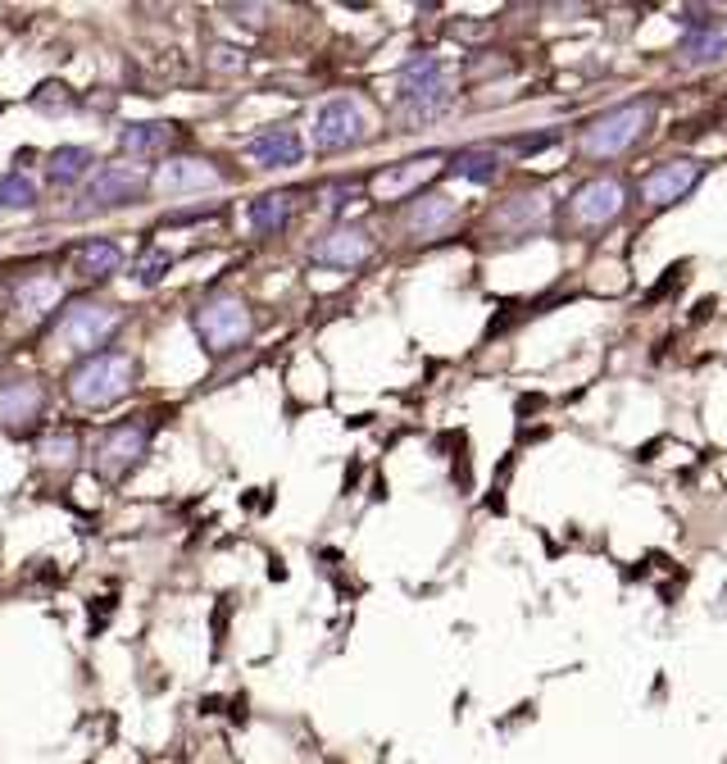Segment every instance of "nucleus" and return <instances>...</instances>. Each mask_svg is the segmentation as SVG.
<instances>
[{
	"label": "nucleus",
	"instance_id": "nucleus-20",
	"mask_svg": "<svg viewBox=\"0 0 727 764\" xmlns=\"http://www.w3.org/2000/svg\"><path fill=\"white\" fill-rule=\"evenodd\" d=\"M727 60V23L705 28V32H687L677 41V69H709Z\"/></svg>",
	"mask_w": 727,
	"mask_h": 764
},
{
	"label": "nucleus",
	"instance_id": "nucleus-23",
	"mask_svg": "<svg viewBox=\"0 0 727 764\" xmlns=\"http://www.w3.org/2000/svg\"><path fill=\"white\" fill-rule=\"evenodd\" d=\"M451 173L473 182V187H487L501 178V151L496 147H464L451 155Z\"/></svg>",
	"mask_w": 727,
	"mask_h": 764
},
{
	"label": "nucleus",
	"instance_id": "nucleus-5",
	"mask_svg": "<svg viewBox=\"0 0 727 764\" xmlns=\"http://www.w3.org/2000/svg\"><path fill=\"white\" fill-rule=\"evenodd\" d=\"M650 119H655V101H646V96L642 101H623V105L596 114L587 128H582V155L587 160H614L623 151H633L646 137Z\"/></svg>",
	"mask_w": 727,
	"mask_h": 764
},
{
	"label": "nucleus",
	"instance_id": "nucleus-8",
	"mask_svg": "<svg viewBox=\"0 0 727 764\" xmlns=\"http://www.w3.org/2000/svg\"><path fill=\"white\" fill-rule=\"evenodd\" d=\"M145 446H151V428L137 423V419L105 428L101 442H95V478H101V483H123V478L141 464Z\"/></svg>",
	"mask_w": 727,
	"mask_h": 764
},
{
	"label": "nucleus",
	"instance_id": "nucleus-26",
	"mask_svg": "<svg viewBox=\"0 0 727 764\" xmlns=\"http://www.w3.org/2000/svg\"><path fill=\"white\" fill-rule=\"evenodd\" d=\"M173 269V251H160V247H141V260H137V269H132V278L141 282V286H155V282H164V273Z\"/></svg>",
	"mask_w": 727,
	"mask_h": 764
},
{
	"label": "nucleus",
	"instance_id": "nucleus-2",
	"mask_svg": "<svg viewBox=\"0 0 727 764\" xmlns=\"http://www.w3.org/2000/svg\"><path fill=\"white\" fill-rule=\"evenodd\" d=\"M137 388V360L128 351H101L87 355L64 373V396L82 410H110L128 401Z\"/></svg>",
	"mask_w": 727,
	"mask_h": 764
},
{
	"label": "nucleus",
	"instance_id": "nucleus-24",
	"mask_svg": "<svg viewBox=\"0 0 727 764\" xmlns=\"http://www.w3.org/2000/svg\"><path fill=\"white\" fill-rule=\"evenodd\" d=\"M32 205H37V182L19 169L0 173V214H23Z\"/></svg>",
	"mask_w": 727,
	"mask_h": 764
},
{
	"label": "nucleus",
	"instance_id": "nucleus-30",
	"mask_svg": "<svg viewBox=\"0 0 727 764\" xmlns=\"http://www.w3.org/2000/svg\"><path fill=\"white\" fill-rule=\"evenodd\" d=\"M555 141V132H542V137H523V141H514V151H523V155H537V151H546Z\"/></svg>",
	"mask_w": 727,
	"mask_h": 764
},
{
	"label": "nucleus",
	"instance_id": "nucleus-15",
	"mask_svg": "<svg viewBox=\"0 0 727 764\" xmlns=\"http://www.w3.org/2000/svg\"><path fill=\"white\" fill-rule=\"evenodd\" d=\"M223 182H228V178L219 173L214 160L178 155V160H169V164L160 169V178H155L151 187H160L164 197H191V191H214V187H223Z\"/></svg>",
	"mask_w": 727,
	"mask_h": 764
},
{
	"label": "nucleus",
	"instance_id": "nucleus-28",
	"mask_svg": "<svg viewBox=\"0 0 727 764\" xmlns=\"http://www.w3.org/2000/svg\"><path fill=\"white\" fill-rule=\"evenodd\" d=\"M210 69L214 73H246L251 69V60H246V51H236V46H228V41H219V46H210Z\"/></svg>",
	"mask_w": 727,
	"mask_h": 764
},
{
	"label": "nucleus",
	"instance_id": "nucleus-27",
	"mask_svg": "<svg viewBox=\"0 0 727 764\" xmlns=\"http://www.w3.org/2000/svg\"><path fill=\"white\" fill-rule=\"evenodd\" d=\"M32 110H41V114H64V110H73V91L64 82H41L32 91Z\"/></svg>",
	"mask_w": 727,
	"mask_h": 764
},
{
	"label": "nucleus",
	"instance_id": "nucleus-21",
	"mask_svg": "<svg viewBox=\"0 0 727 764\" xmlns=\"http://www.w3.org/2000/svg\"><path fill=\"white\" fill-rule=\"evenodd\" d=\"M60 296H64V282L55 273H37V278H23L14 286V310L23 319H46V314H55Z\"/></svg>",
	"mask_w": 727,
	"mask_h": 764
},
{
	"label": "nucleus",
	"instance_id": "nucleus-4",
	"mask_svg": "<svg viewBox=\"0 0 727 764\" xmlns=\"http://www.w3.org/2000/svg\"><path fill=\"white\" fill-rule=\"evenodd\" d=\"M128 323V310L123 305H110V301H73L60 310L55 319V342L69 351V355H101L110 351V342L119 338V328Z\"/></svg>",
	"mask_w": 727,
	"mask_h": 764
},
{
	"label": "nucleus",
	"instance_id": "nucleus-10",
	"mask_svg": "<svg viewBox=\"0 0 727 764\" xmlns=\"http://www.w3.org/2000/svg\"><path fill=\"white\" fill-rule=\"evenodd\" d=\"M368 255H373V232L360 228V223H332V228H323L314 242H310V260L314 264L342 269V273L360 269Z\"/></svg>",
	"mask_w": 727,
	"mask_h": 764
},
{
	"label": "nucleus",
	"instance_id": "nucleus-18",
	"mask_svg": "<svg viewBox=\"0 0 727 764\" xmlns=\"http://www.w3.org/2000/svg\"><path fill=\"white\" fill-rule=\"evenodd\" d=\"M182 141V123H164V119H151V123H123L119 132V151L123 155H137V160H155V155H169Z\"/></svg>",
	"mask_w": 727,
	"mask_h": 764
},
{
	"label": "nucleus",
	"instance_id": "nucleus-13",
	"mask_svg": "<svg viewBox=\"0 0 727 764\" xmlns=\"http://www.w3.org/2000/svg\"><path fill=\"white\" fill-rule=\"evenodd\" d=\"M700 178H705V160H668V164L646 173L642 197H646L650 210H668L677 201H687Z\"/></svg>",
	"mask_w": 727,
	"mask_h": 764
},
{
	"label": "nucleus",
	"instance_id": "nucleus-11",
	"mask_svg": "<svg viewBox=\"0 0 727 764\" xmlns=\"http://www.w3.org/2000/svg\"><path fill=\"white\" fill-rule=\"evenodd\" d=\"M551 223V197L546 191H518V197L501 201L487 219L492 232L509 237V242H523V237H537Z\"/></svg>",
	"mask_w": 727,
	"mask_h": 764
},
{
	"label": "nucleus",
	"instance_id": "nucleus-19",
	"mask_svg": "<svg viewBox=\"0 0 727 764\" xmlns=\"http://www.w3.org/2000/svg\"><path fill=\"white\" fill-rule=\"evenodd\" d=\"M291 214H296V197H291V191H264V197H255L246 205V223L255 237H282Z\"/></svg>",
	"mask_w": 727,
	"mask_h": 764
},
{
	"label": "nucleus",
	"instance_id": "nucleus-9",
	"mask_svg": "<svg viewBox=\"0 0 727 764\" xmlns=\"http://www.w3.org/2000/svg\"><path fill=\"white\" fill-rule=\"evenodd\" d=\"M145 191H151V178L128 169V164H105L95 169L82 182V214H105V210H128L137 205Z\"/></svg>",
	"mask_w": 727,
	"mask_h": 764
},
{
	"label": "nucleus",
	"instance_id": "nucleus-31",
	"mask_svg": "<svg viewBox=\"0 0 727 764\" xmlns=\"http://www.w3.org/2000/svg\"><path fill=\"white\" fill-rule=\"evenodd\" d=\"M223 14H236V23H264L260 6H223Z\"/></svg>",
	"mask_w": 727,
	"mask_h": 764
},
{
	"label": "nucleus",
	"instance_id": "nucleus-17",
	"mask_svg": "<svg viewBox=\"0 0 727 764\" xmlns=\"http://www.w3.org/2000/svg\"><path fill=\"white\" fill-rule=\"evenodd\" d=\"M69 264H73V273H78L82 282H105V278L123 273L128 251L119 247V237H87V242L73 247Z\"/></svg>",
	"mask_w": 727,
	"mask_h": 764
},
{
	"label": "nucleus",
	"instance_id": "nucleus-29",
	"mask_svg": "<svg viewBox=\"0 0 727 764\" xmlns=\"http://www.w3.org/2000/svg\"><path fill=\"white\" fill-rule=\"evenodd\" d=\"M677 23H683L687 32H705V28H718L723 19H718L714 10H705V6H691V10H683V14H677Z\"/></svg>",
	"mask_w": 727,
	"mask_h": 764
},
{
	"label": "nucleus",
	"instance_id": "nucleus-14",
	"mask_svg": "<svg viewBox=\"0 0 727 764\" xmlns=\"http://www.w3.org/2000/svg\"><path fill=\"white\" fill-rule=\"evenodd\" d=\"M246 160L255 169H296L305 160V141H301L296 128L277 123V128H264V132H255L246 141Z\"/></svg>",
	"mask_w": 727,
	"mask_h": 764
},
{
	"label": "nucleus",
	"instance_id": "nucleus-12",
	"mask_svg": "<svg viewBox=\"0 0 727 764\" xmlns=\"http://www.w3.org/2000/svg\"><path fill=\"white\" fill-rule=\"evenodd\" d=\"M51 410V392H46L41 378H10L6 388H0V428H10V433H28L37 428Z\"/></svg>",
	"mask_w": 727,
	"mask_h": 764
},
{
	"label": "nucleus",
	"instance_id": "nucleus-22",
	"mask_svg": "<svg viewBox=\"0 0 727 764\" xmlns=\"http://www.w3.org/2000/svg\"><path fill=\"white\" fill-rule=\"evenodd\" d=\"M91 173H95V155L87 147H60V151L46 155V182L60 187V191L82 187Z\"/></svg>",
	"mask_w": 727,
	"mask_h": 764
},
{
	"label": "nucleus",
	"instance_id": "nucleus-3",
	"mask_svg": "<svg viewBox=\"0 0 727 764\" xmlns=\"http://www.w3.org/2000/svg\"><path fill=\"white\" fill-rule=\"evenodd\" d=\"M191 328H196V338L210 355H232L255 338V310L246 296H236L223 286V292H210L191 310Z\"/></svg>",
	"mask_w": 727,
	"mask_h": 764
},
{
	"label": "nucleus",
	"instance_id": "nucleus-1",
	"mask_svg": "<svg viewBox=\"0 0 727 764\" xmlns=\"http://www.w3.org/2000/svg\"><path fill=\"white\" fill-rule=\"evenodd\" d=\"M455 105V87H451V69L442 56H410L396 73V114L401 123L410 128H423V123H436L446 110Z\"/></svg>",
	"mask_w": 727,
	"mask_h": 764
},
{
	"label": "nucleus",
	"instance_id": "nucleus-25",
	"mask_svg": "<svg viewBox=\"0 0 727 764\" xmlns=\"http://www.w3.org/2000/svg\"><path fill=\"white\" fill-rule=\"evenodd\" d=\"M37 464H46V469H73L78 464V438L73 433H46L41 442H37Z\"/></svg>",
	"mask_w": 727,
	"mask_h": 764
},
{
	"label": "nucleus",
	"instance_id": "nucleus-6",
	"mask_svg": "<svg viewBox=\"0 0 727 764\" xmlns=\"http://www.w3.org/2000/svg\"><path fill=\"white\" fill-rule=\"evenodd\" d=\"M364 137H368V114L360 110V101H351V96H332V101L319 105L314 128H310V141H314L319 155L355 151Z\"/></svg>",
	"mask_w": 727,
	"mask_h": 764
},
{
	"label": "nucleus",
	"instance_id": "nucleus-7",
	"mask_svg": "<svg viewBox=\"0 0 727 764\" xmlns=\"http://www.w3.org/2000/svg\"><path fill=\"white\" fill-rule=\"evenodd\" d=\"M623 210H627V187L618 178H609V173L587 178L568 197V219L582 232H605V228H614L623 219Z\"/></svg>",
	"mask_w": 727,
	"mask_h": 764
},
{
	"label": "nucleus",
	"instance_id": "nucleus-16",
	"mask_svg": "<svg viewBox=\"0 0 727 764\" xmlns=\"http://www.w3.org/2000/svg\"><path fill=\"white\" fill-rule=\"evenodd\" d=\"M455 219H460L455 197H446V191H423V197H414L405 210V232L414 242H432V237H442Z\"/></svg>",
	"mask_w": 727,
	"mask_h": 764
},
{
	"label": "nucleus",
	"instance_id": "nucleus-32",
	"mask_svg": "<svg viewBox=\"0 0 727 764\" xmlns=\"http://www.w3.org/2000/svg\"><path fill=\"white\" fill-rule=\"evenodd\" d=\"M0 114H6V101H0Z\"/></svg>",
	"mask_w": 727,
	"mask_h": 764
}]
</instances>
